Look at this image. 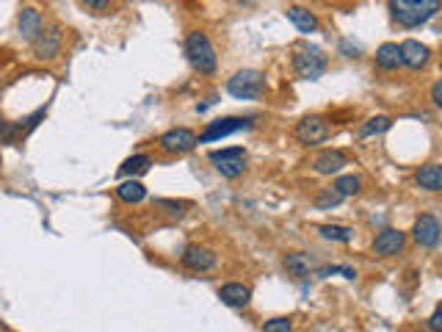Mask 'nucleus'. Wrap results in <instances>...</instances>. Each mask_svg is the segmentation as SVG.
<instances>
[{"label": "nucleus", "mask_w": 442, "mask_h": 332, "mask_svg": "<svg viewBox=\"0 0 442 332\" xmlns=\"http://www.w3.org/2000/svg\"><path fill=\"white\" fill-rule=\"evenodd\" d=\"M401 64L409 67V69H423L429 64V48L415 42V39H406L401 45Z\"/></svg>", "instance_id": "nucleus-14"}, {"label": "nucleus", "mask_w": 442, "mask_h": 332, "mask_svg": "<svg viewBox=\"0 0 442 332\" xmlns=\"http://www.w3.org/2000/svg\"><path fill=\"white\" fill-rule=\"evenodd\" d=\"M442 8V0H390V14L401 28H420Z\"/></svg>", "instance_id": "nucleus-1"}, {"label": "nucleus", "mask_w": 442, "mask_h": 332, "mask_svg": "<svg viewBox=\"0 0 442 332\" xmlns=\"http://www.w3.org/2000/svg\"><path fill=\"white\" fill-rule=\"evenodd\" d=\"M158 205H161V208H169V213H175V216H180L182 208H185L182 202H169V199H158Z\"/></svg>", "instance_id": "nucleus-30"}, {"label": "nucleus", "mask_w": 442, "mask_h": 332, "mask_svg": "<svg viewBox=\"0 0 442 332\" xmlns=\"http://www.w3.org/2000/svg\"><path fill=\"white\" fill-rule=\"evenodd\" d=\"M288 20L302 31V34H312V31H318V20H315V14L304 8V6H290L288 8Z\"/></svg>", "instance_id": "nucleus-18"}, {"label": "nucleus", "mask_w": 442, "mask_h": 332, "mask_svg": "<svg viewBox=\"0 0 442 332\" xmlns=\"http://www.w3.org/2000/svg\"><path fill=\"white\" fill-rule=\"evenodd\" d=\"M296 139L302 144H321L329 139V122L318 114H309L304 117L299 125H296Z\"/></svg>", "instance_id": "nucleus-8"}, {"label": "nucleus", "mask_w": 442, "mask_h": 332, "mask_svg": "<svg viewBox=\"0 0 442 332\" xmlns=\"http://www.w3.org/2000/svg\"><path fill=\"white\" fill-rule=\"evenodd\" d=\"M182 263H185L191 272H210V269L219 263V258H216L213 249L199 246V244H191V246L182 252Z\"/></svg>", "instance_id": "nucleus-11"}, {"label": "nucleus", "mask_w": 442, "mask_h": 332, "mask_svg": "<svg viewBox=\"0 0 442 332\" xmlns=\"http://www.w3.org/2000/svg\"><path fill=\"white\" fill-rule=\"evenodd\" d=\"M390 128H393V119L384 117V114H379V117H370V119L359 128V136H362V139H368V136H379V133H384V131H390Z\"/></svg>", "instance_id": "nucleus-24"}, {"label": "nucleus", "mask_w": 442, "mask_h": 332, "mask_svg": "<svg viewBox=\"0 0 442 332\" xmlns=\"http://www.w3.org/2000/svg\"><path fill=\"white\" fill-rule=\"evenodd\" d=\"M343 166H349V158H346L343 150H323V152L315 158V164H312V169H315L318 175H337Z\"/></svg>", "instance_id": "nucleus-13"}, {"label": "nucleus", "mask_w": 442, "mask_h": 332, "mask_svg": "<svg viewBox=\"0 0 442 332\" xmlns=\"http://www.w3.org/2000/svg\"><path fill=\"white\" fill-rule=\"evenodd\" d=\"M185 55H188L191 67H194L196 72H202V75H213L216 67H219L216 50L210 45L208 34H202V31H191V34L185 36Z\"/></svg>", "instance_id": "nucleus-2"}, {"label": "nucleus", "mask_w": 442, "mask_h": 332, "mask_svg": "<svg viewBox=\"0 0 442 332\" xmlns=\"http://www.w3.org/2000/svg\"><path fill=\"white\" fill-rule=\"evenodd\" d=\"M318 233L326 241H340V244H351L354 241V227H346V225H321Z\"/></svg>", "instance_id": "nucleus-23"}, {"label": "nucleus", "mask_w": 442, "mask_h": 332, "mask_svg": "<svg viewBox=\"0 0 442 332\" xmlns=\"http://www.w3.org/2000/svg\"><path fill=\"white\" fill-rule=\"evenodd\" d=\"M81 3L88 6V11H97V14L108 11V6H111V0H81Z\"/></svg>", "instance_id": "nucleus-28"}, {"label": "nucleus", "mask_w": 442, "mask_h": 332, "mask_svg": "<svg viewBox=\"0 0 442 332\" xmlns=\"http://www.w3.org/2000/svg\"><path fill=\"white\" fill-rule=\"evenodd\" d=\"M293 69L299 78L304 81H318L323 72H326V55L323 50L315 48V45H299L293 50Z\"/></svg>", "instance_id": "nucleus-3"}, {"label": "nucleus", "mask_w": 442, "mask_h": 332, "mask_svg": "<svg viewBox=\"0 0 442 332\" xmlns=\"http://www.w3.org/2000/svg\"><path fill=\"white\" fill-rule=\"evenodd\" d=\"M149 166H152V158L141 152V155H133V158H128V161H125V164L119 166V175H122V178H133V175H144V172H147Z\"/></svg>", "instance_id": "nucleus-21"}, {"label": "nucleus", "mask_w": 442, "mask_h": 332, "mask_svg": "<svg viewBox=\"0 0 442 332\" xmlns=\"http://www.w3.org/2000/svg\"><path fill=\"white\" fill-rule=\"evenodd\" d=\"M285 269H288L293 277H307L309 272H312V263H309V258L304 252H290V255L285 258Z\"/></svg>", "instance_id": "nucleus-20"}, {"label": "nucleus", "mask_w": 442, "mask_h": 332, "mask_svg": "<svg viewBox=\"0 0 442 332\" xmlns=\"http://www.w3.org/2000/svg\"><path fill=\"white\" fill-rule=\"evenodd\" d=\"M161 150L163 152H169V155H182V152H191L196 144H199V136L194 133V131H188V128H172V131H166L161 139Z\"/></svg>", "instance_id": "nucleus-7"}, {"label": "nucleus", "mask_w": 442, "mask_h": 332, "mask_svg": "<svg viewBox=\"0 0 442 332\" xmlns=\"http://www.w3.org/2000/svg\"><path fill=\"white\" fill-rule=\"evenodd\" d=\"M61 42H64L61 28H58V25H50V28H42V34H39L31 45H34L36 58H42V61H53V58H58V53H61Z\"/></svg>", "instance_id": "nucleus-9"}, {"label": "nucleus", "mask_w": 442, "mask_h": 332, "mask_svg": "<svg viewBox=\"0 0 442 332\" xmlns=\"http://www.w3.org/2000/svg\"><path fill=\"white\" fill-rule=\"evenodd\" d=\"M17 25H20V36H22L25 42H34V39L42 34V28H44L42 14H39L36 8H22V11H20V20H17Z\"/></svg>", "instance_id": "nucleus-15"}, {"label": "nucleus", "mask_w": 442, "mask_h": 332, "mask_svg": "<svg viewBox=\"0 0 442 332\" xmlns=\"http://www.w3.org/2000/svg\"><path fill=\"white\" fill-rule=\"evenodd\" d=\"M219 296H221V302L229 305V307H246L249 299H252V291L243 283H227V285H221Z\"/></svg>", "instance_id": "nucleus-16"}, {"label": "nucleus", "mask_w": 442, "mask_h": 332, "mask_svg": "<svg viewBox=\"0 0 442 332\" xmlns=\"http://www.w3.org/2000/svg\"><path fill=\"white\" fill-rule=\"evenodd\" d=\"M290 330H293V324H290V319H285V316L265 321V327H263V332H290Z\"/></svg>", "instance_id": "nucleus-27"}, {"label": "nucleus", "mask_w": 442, "mask_h": 332, "mask_svg": "<svg viewBox=\"0 0 442 332\" xmlns=\"http://www.w3.org/2000/svg\"><path fill=\"white\" fill-rule=\"evenodd\" d=\"M431 100H434V105H440L442 108V78L431 86Z\"/></svg>", "instance_id": "nucleus-31"}, {"label": "nucleus", "mask_w": 442, "mask_h": 332, "mask_svg": "<svg viewBox=\"0 0 442 332\" xmlns=\"http://www.w3.org/2000/svg\"><path fill=\"white\" fill-rule=\"evenodd\" d=\"M335 191H340L343 197H354V194H359V189H362V180L359 178H354V175H340L337 180H335V186H332Z\"/></svg>", "instance_id": "nucleus-25"}, {"label": "nucleus", "mask_w": 442, "mask_h": 332, "mask_svg": "<svg viewBox=\"0 0 442 332\" xmlns=\"http://www.w3.org/2000/svg\"><path fill=\"white\" fill-rule=\"evenodd\" d=\"M116 197H119L122 202H128V205H135V202H141V199L147 197V189H144V183H138V180H125V183L116 189Z\"/></svg>", "instance_id": "nucleus-22"}, {"label": "nucleus", "mask_w": 442, "mask_h": 332, "mask_svg": "<svg viewBox=\"0 0 442 332\" xmlns=\"http://www.w3.org/2000/svg\"><path fill=\"white\" fill-rule=\"evenodd\" d=\"M376 67H382V69H387V72H393L401 67V48L393 45V42H384L382 48L376 50Z\"/></svg>", "instance_id": "nucleus-19"}, {"label": "nucleus", "mask_w": 442, "mask_h": 332, "mask_svg": "<svg viewBox=\"0 0 442 332\" xmlns=\"http://www.w3.org/2000/svg\"><path fill=\"white\" fill-rule=\"evenodd\" d=\"M343 202V194L340 191H335V189H323L321 191V197L315 199V205L318 208H337Z\"/></svg>", "instance_id": "nucleus-26"}, {"label": "nucleus", "mask_w": 442, "mask_h": 332, "mask_svg": "<svg viewBox=\"0 0 442 332\" xmlns=\"http://www.w3.org/2000/svg\"><path fill=\"white\" fill-rule=\"evenodd\" d=\"M210 161L216 164V172L227 180H235L243 175L246 169V152L241 147H229V150H213Z\"/></svg>", "instance_id": "nucleus-5"}, {"label": "nucleus", "mask_w": 442, "mask_h": 332, "mask_svg": "<svg viewBox=\"0 0 442 332\" xmlns=\"http://www.w3.org/2000/svg\"><path fill=\"white\" fill-rule=\"evenodd\" d=\"M429 330H431V332H442V307L431 313V319H429Z\"/></svg>", "instance_id": "nucleus-29"}, {"label": "nucleus", "mask_w": 442, "mask_h": 332, "mask_svg": "<svg viewBox=\"0 0 442 332\" xmlns=\"http://www.w3.org/2000/svg\"><path fill=\"white\" fill-rule=\"evenodd\" d=\"M412 236H415V241H417L420 246H434V244L440 241V222H437V216L423 213V216L415 222Z\"/></svg>", "instance_id": "nucleus-12"}, {"label": "nucleus", "mask_w": 442, "mask_h": 332, "mask_svg": "<svg viewBox=\"0 0 442 332\" xmlns=\"http://www.w3.org/2000/svg\"><path fill=\"white\" fill-rule=\"evenodd\" d=\"M403 244H406V236H403L401 230L384 227L379 236L373 238L370 249H373V255H379V258H393V255H398V252L403 249Z\"/></svg>", "instance_id": "nucleus-10"}, {"label": "nucleus", "mask_w": 442, "mask_h": 332, "mask_svg": "<svg viewBox=\"0 0 442 332\" xmlns=\"http://www.w3.org/2000/svg\"><path fill=\"white\" fill-rule=\"evenodd\" d=\"M417 186L426 191H442V166L440 164H426L415 172Z\"/></svg>", "instance_id": "nucleus-17"}, {"label": "nucleus", "mask_w": 442, "mask_h": 332, "mask_svg": "<svg viewBox=\"0 0 442 332\" xmlns=\"http://www.w3.org/2000/svg\"><path fill=\"white\" fill-rule=\"evenodd\" d=\"M227 92L238 100H257L265 92V75L260 69H241L227 81Z\"/></svg>", "instance_id": "nucleus-4"}, {"label": "nucleus", "mask_w": 442, "mask_h": 332, "mask_svg": "<svg viewBox=\"0 0 442 332\" xmlns=\"http://www.w3.org/2000/svg\"><path fill=\"white\" fill-rule=\"evenodd\" d=\"M252 128V119H243V117H224V119H216V122H208L205 133L199 136V142H219L224 136H232L238 131H249Z\"/></svg>", "instance_id": "nucleus-6"}]
</instances>
